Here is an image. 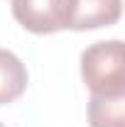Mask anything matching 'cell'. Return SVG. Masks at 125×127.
Here are the masks:
<instances>
[{"label":"cell","mask_w":125,"mask_h":127,"mask_svg":"<svg viewBox=\"0 0 125 127\" xmlns=\"http://www.w3.org/2000/svg\"><path fill=\"white\" fill-rule=\"evenodd\" d=\"M81 78L91 95H125V64L123 42H96L81 54Z\"/></svg>","instance_id":"cell-1"},{"label":"cell","mask_w":125,"mask_h":127,"mask_svg":"<svg viewBox=\"0 0 125 127\" xmlns=\"http://www.w3.org/2000/svg\"><path fill=\"white\" fill-rule=\"evenodd\" d=\"M12 17L32 34L69 30L74 0H10Z\"/></svg>","instance_id":"cell-2"},{"label":"cell","mask_w":125,"mask_h":127,"mask_svg":"<svg viewBox=\"0 0 125 127\" xmlns=\"http://www.w3.org/2000/svg\"><path fill=\"white\" fill-rule=\"evenodd\" d=\"M123 0H74L71 32H88L98 27H110L120 20Z\"/></svg>","instance_id":"cell-3"},{"label":"cell","mask_w":125,"mask_h":127,"mask_svg":"<svg viewBox=\"0 0 125 127\" xmlns=\"http://www.w3.org/2000/svg\"><path fill=\"white\" fill-rule=\"evenodd\" d=\"M27 83L30 73L22 59L7 49H0V105L15 103L27 91Z\"/></svg>","instance_id":"cell-4"},{"label":"cell","mask_w":125,"mask_h":127,"mask_svg":"<svg viewBox=\"0 0 125 127\" xmlns=\"http://www.w3.org/2000/svg\"><path fill=\"white\" fill-rule=\"evenodd\" d=\"M91 127H125V95H91L88 100Z\"/></svg>","instance_id":"cell-5"},{"label":"cell","mask_w":125,"mask_h":127,"mask_svg":"<svg viewBox=\"0 0 125 127\" xmlns=\"http://www.w3.org/2000/svg\"><path fill=\"white\" fill-rule=\"evenodd\" d=\"M0 127H5V125H2V122H0Z\"/></svg>","instance_id":"cell-6"}]
</instances>
